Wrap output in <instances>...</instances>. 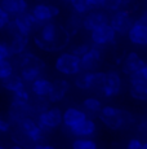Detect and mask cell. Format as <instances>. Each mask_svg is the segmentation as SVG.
Wrapping results in <instances>:
<instances>
[{
  "label": "cell",
  "mask_w": 147,
  "mask_h": 149,
  "mask_svg": "<svg viewBox=\"0 0 147 149\" xmlns=\"http://www.w3.org/2000/svg\"><path fill=\"white\" fill-rule=\"evenodd\" d=\"M70 40V33L67 29L58 26L54 22H47L40 26L38 35L34 38L36 47L47 52L59 51L67 45Z\"/></svg>",
  "instance_id": "obj_1"
},
{
  "label": "cell",
  "mask_w": 147,
  "mask_h": 149,
  "mask_svg": "<svg viewBox=\"0 0 147 149\" xmlns=\"http://www.w3.org/2000/svg\"><path fill=\"white\" fill-rule=\"evenodd\" d=\"M98 117H100L101 122L110 130H121L125 127H131L135 122L134 116L131 111L119 109L116 107H112V105L102 107Z\"/></svg>",
  "instance_id": "obj_2"
},
{
  "label": "cell",
  "mask_w": 147,
  "mask_h": 149,
  "mask_svg": "<svg viewBox=\"0 0 147 149\" xmlns=\"http://www.w3.org/2000/svg\"><path fill=\"white\" fill-rule=\"evenodd\" d=\"M54 68L59 74H63V75H67V77L78 75L81 71L80 57L74 54L72 52L61 53L56 58Z\"/></svg>",
  "instance_id": "obj_3"
},
{
  "label": "cell",
  "mask_w": 147,
  "mask_h": 149,
  "mask_svg": "<svg viewBox=\"0 0 147 149\" xmlns=\"http://www.w3.org/2000/svg\"><path fill=\"white\" fill-rule=\"evenodd\" d=\"M35 26H40V25H39V22L36 21L35 17H34L32 14L26 12L23 14L16 16L14 18H13V21H10L7 27L13 36L18 35V34L30 36V34L32 33V30Z\"/></svg>",
  "instance_id": "obj_4"
},
{
  "label": "cell",
  "mask_w": 147,
  "mask_h": 149,
  "mask_svg": "<svg viewBox=\"0 0 147 149\" xmlns=\"http://www.w3.org/2000/svg\"><path fill=\"white\" fill-rule=\"evenodd\" d=\"M62 114L63 111L57 107L48 108L44 111L39 113L38 116V123L41 128L48 132V131L56 130V128L61 127L63 125V119H62Z\"/></svg>",
  "instance_id": "obj_5"
},
{
  "label": "cell",
  "mask_w": 147,
  "mask_h": 149,
  "mask_svg": "<svg viewBox=\"0 0 147 149\" xmlns=\"http://www.w3.org/2000/svg\"><path fill=\"white\" fill-rule=\"evenodd\" d=\"M109 24L116 31V34H119V35H125V34H128L132 25L134 24V19H133L132 13L129 10L121 8V9L112 13V16L110 17Z\"/></svg>",
  "instance_id": "obj_6"
},
{
  "label": "cell",
  "mask_w": 147,
  "mask_h": 149,
  "mask_svg": "<svg viewBox=\"0 0 147 149\" xmlns=\"http://www.w3.org/2000/svg\"><path fill=\"white\" fill-rule=\"evenodd\" d=\"M116 35H117L116 31L107 22V24L90 31V40H92L93 45L104 47V45L112 44L115 42V39H116Z\"/></svg>",
  "instance_id": "obj_7"
},
{
  "label": "cell",
  "mask_w": 147,
  "mask_h": 149,
  "mask_svg": "<svg viewBox=\"0 0 147 149\" xmlns=\"http://www.w3.org/2000/svg\"><path fill=\"white\" fill-rule=\"evenodd\" d=\"M121 90H123V78H121L120 73L116 70L107 71L101 93L107 99H111V97L117 96L121 92Z\"/></svg>",
  "instance_id": "obj_8"
},
{
  "label": "cell",
  "mask_w": 147,
  "mask_h": 149,
  "mask_svg": "<svg viewBox=\"0 0 147 149\" xmlns=\"http://www.w3.org/2000/svg\"><path fill=\"white\" fill-rule=\"evenodd\" d=\"M17 126H18V127L21 128V130L23 131L27 136H29V139L31 140L32 144L41 143L44 140L45 134H47L43 128L39 126V123L36 121H34L31 117H26V118H23Z\"/></svg>",
  "instance_id": "obj_9"
},
{
  "label": "cell",
  "mask_w": 147,
  "mask_h": 149,
  "mask_svg": "<svg viewBox=\"0 0 147 149\" xmlns=\"http://www.w3.org/2000/svg\"><path fill=\"white\" fill-rule=\"evenodd\" d=\"M31 14L35 17V19L39 22V25L47 24V22H50L53 18L59 14V8L56 7V5L52 4H44V3H38V4L34 5L32 10H31Z\"/></svg>",
  "instance_id": "obj_10"
},
{
  "label": "cell",
  "mask_w": 147,
  "mask_h": 149,
  "mask_svg": "<svg viewBox=\"0 0 147 149\" xmlns=\"http://www.w3.org/2000/svg\"><path fill=\"white\" fill-rule=\"evenodd\" d=\"M80 61H81V70L95 71L100 68V65L102 64V51H101V47L92 45L88 52L80 57Z\"/></svg>",
  "instance_id": "obj_11"
},
{
  "label": "cell",
  "mask_w": 147,
  "mask_h": 149,
  "mask_svg": "<svg viewBox=\"0 0 147 149\" xmlns=\"http://www.w3.org/2000/svg\"><path fill=\"white\" fill-rule=\"evenodd\" d=\"M110 21V17L101 9H92L83 17V29L87 31H93L94 29L102 26Z\"/></svg>",
  "instance_id": "obj_12"
},
{
  "label": "cell",
  "mask_w": 147,
  "mask_h": 149,
  "mask_svg": "<svg viewBox=\"0 0 147 149\" xmlns=\"http://www.w3.org/2000/svg\"><path fill=\"white\" fill-rule=\"evenodd\" d=\"M88 118V114L85 110H81L79 108L75 107H70L62 114V119H63V127L67 130H71V128L76 127L78 125H80L83 121Z\"/></svg>",
  "instance_id": "obj_13"
},
{
  "label": "cell",
  "mask_w": 147,
  "mask_h": 149,
  "mask_svg": "<svg viewBox=\"0 0 147 149\" xmlns=\"http://www.w3.org/2000/svg\"><path fill=\"white\" fill-rule=\"evenodd\" d=\"M128 39L132 44L139 45V47H147V25L141 22L139 19L134 21L132 27L128 31Z\"/></svg>",
  "instance_id": "obj_14"
},
{
  "label": "cell",
  "mask_w": 147,
  "mask_h": 149,
  "mask_svg": "<svg viewBox=\"0 0 147 149\" xmlns=\"http://www.w3.org/2000/svg\"><path fill=\"white\" fill-rule=\"evenodd\" d=\"M131 83V96L138 101H147V81L141 77V74H134L129 77Z\"/></svg>",
  "instance_id": "obj_15"
},
{
  "label": "cell",
  "mask_w": 147,
  "mask_h": 149,
  "mask_svg": "<svg viewBox=\"0 0 147 149\" xmlns=\"http://www.w3.org/2000/svg\"><path fill=\"white\" fill-rule=\"evenodd\" d=\"M145 64L146 62L143 61L142 57L137 52H129L125 56V58H124L123 64H121V70H123V73L125 75L131 77V75L139 73Z\"/></svg>",
  "instance_id": "obj_16"
},
{
  "label": "cell",
  "mask_w": 147,
  "mask_h": 149,
  "mask_svg": "<svg viewBox=\"0 0 147 149\" xmlns=\"http://www.w3.org/2000/svg\"><path fill=\"white\" fill-rule=\"evenodd\" d=\"M69 90H70V83L66 79H57V81L53 82V88H52V92L48 96V101L53 102V104L59 102L61 100L65 99Z\"/></svg>",
  "instance_id": "obj_17"
},
{
  "label": "cell",
  "mask_w": 147,
  "mask_h": 149,
  "mask_svg": "<svg viewBox=\"0 0 147 149\" xmlns=\"http://www.w3.org/2000/svg\"><path fill=\"white\" fill-rule=\"evenodd\" d=\"M71 135L75 137H92L97 132V125L92 118H87L85 121H83L80 125H78L76 127H74L70 130Z\"/></svg>",
  "instance_id": "obj_18"
},
{
  "label": "cell",
  "mask_w": 147,
  "mask_h": 149,
  "mask_svg": "<svg viewBox=\"0 0 147 149\" xmlns=\"http://www.w3.org/2000/svg\"><path fill=\"white\" fill-rule=\"evenodd\" d=\"M0 5L7 10L10 16H19L27 12V0H1Z\"/></svg>",
  "instance_id": "obj_19"
},
{
  "label": "cell",
  "mask_w": 147,
  "mask_h": 149,
  "mask_svg": "<svg viewBox=\"0 0 147 149\" xmlns=\"http://www.w3.org/2000/svg\"><path fill=\"white\" fill-rule=\"evenodd\" d=\"M53 88V82L48 81L47 78H38L36 81H34L31 83V92L34 93L36 97H45L48 99L49 93L52 92Z\"/></svg>",
  "instance_id": "obj_20"
},
{
  "label": "cell",
  "mask_w": 147,
  "mask_h": 149,
  "mask_svg": "<svg viewBox=\"0 0 147 149\" xmlns=\"http://www.w3.org/2000/svg\"><path fill=\"white\" fill-rule=\"evenodd\" d=\"M29 36L26 35H14L9 44V51H10V54L12 56H18V54H22L26 51L27 45H29Z\"/></svg>",
  "instance_id": "obj_21"
},
{
  "label": "cell",
  "mask_w": 147,
  "mask_h": 149,
  "mask_svg": "<svg viewBox=\"0 0 147 149\" xmlns=\"http://www.w3.org/2000/svg\"><path fill=\"white\" fill-rule=\"evenodd\" d=\"M17 65L19 66V69L25 66H39L45 69V64L43 62V60L39 58L34 53H29V52H23L22 54H18Z\"/></svg>",
  "instance_id": "obj_22"
},
{
  "label": "cell",
  "mask_w": 147,
  "mask_h": 149,
  "mask_svg": "<svg viewBox=\"0 0 147 149\" xmlns=\"http://www.w3.org/2000/svg\"><path fill=\"white\" fill-rule=\"evenodd\" d=\"M93 77H94V71H84L81 70L80 73L76 75L75 78V86L79 90H92L93 87Z\"/></svg>",
  "instance_id": "obj_23"
},
{
  "label": "cell",
  "mask_w": 147,
  "mask_h": 149,
  "mask_svg": "<svg viewBox=\"0 0 147 149\" xmlns=\"http://www.w3.org/2000/svg\"><path fill=\"white\" fill-rule=\"evenodd\" d=\"M19 70H21L19 71V75L25 81V83H30L31 84L34 81L40 78L44 69L39 68V66H25V68H21Z\"/></svg>",
  "instance_id": "obj_24"
},
{
  "label": "cell",
  "mask_w": 147,
  "mask_h": 149,
  "mask_svg": "<svg viewBox=\"0 0 147 149\" xmlns=\"http://www.w3.org/2000/svg\"><path fill=\"white\" fill-rule=\"evenodd\" d=\"M3 83V87L5 88L7 91H10V92H17V91H21L25 88V81L21 78V75H17V74H13V75H10L9 78L4 79V81H1Z\"/></svg>",
  "instance_id": "obj_25"
},
{
  "label": "cell",
  "mask_w": 147,
  "mask_h": 149,
  "mask_svg": "<svg viewBox=\"0 0 147 149\" xmlns=\"http://www.w3.org/2000/svg\"><path fill=\"white\" fill-rule=\"evenodd\" d=\"M102 102H101L100 99L97 97H87L83 101V109L89 114H100L101 109H102Z\"/></svg>",
  "instance_id": "obj_26"
},
{
  "label": "cell",
  "mask_w": 147,
  "mask_h": 149,
  "mask_svg": "<svg viewBox=\"0 0 147 149\" xmlns=\"http://www.w3.org/2000/svg\"><path fill=\"white\" fill-rule=\"evenodd\" d=\"M72 149H98V145L92 137H76L71 144Z\"/></svg>",
  "instance_id": "obj_27"
},
{
  "label": "cell",
  "mask_w": 147,
  "mask_h": 149,
  "mask_svg": "<svg viewBox=\"0 0 147 149\" xmlns=\"http://www.w3.org/2000/svg\"><path fill=\"white\" fill-rule=\"evenodd\" d=\"M70 4H71L74 12L81 14V16L87 14L89 10L93 9L89 0H70Z\"/></svg>",
  "instance_id": "obj_28"
},
{
  "label": "cell",
  "mask_w": 147,
  "mask_h": 149,
  "mask_svg": "<svg viewBox=\"0 0 147 149\" xmlns=\"http://www.w3.org/2000/svg\"><path fill=\"white\" fill-rule=\"evenodd\" d=\"M14 74V66L8 58L0 60V81L9 78L10 75Z\"/></svg>",
  "instance_id": "obj_29"
},
{
  "label": "cell",
  "mask_w": 147,
  "mask_h": 149,
  "mask_svg": "<svg viewBox=\"0 0 147 149\" xmlns=\"http://www.w3.org/2000/svg\"><path fill=\"white\" fill-rule=\"evenodd\" d=\"M80 27H83V17L79 13H74L71 17L67 21V29H69V33H76Z\"/></svg>",
  "instance_id": "obj_30"
},
{
  "label": "cell",
  "mask_w": 147,
  "mask_h": 149,
  "mask_svg": "<svg viewBox=\"0 0 147 149\" xmlns=\"http://www.w3.org/2000/svg\"><path fill=\"white\" fill-rule=\"evenodd\" d=\"M13 140L17 143V144H19V145H23V147H29V145H34L32 143H31V140L29 139V136L26 135V134L23 132V131L21 130V128L17 126V130L13 132Z\"/></svg>",
  "instance_id": "obj_31"
},
{
  "label": "cell",
  "mask_w": 147,
  "mask_h": 149,
  "mask_svg": "<svg viewBox=\"0 0 147 149\" xmlns=\"http://www.w3.org/2000/svg\"><path fill=\"white\" fill-rule=\"evenodd\" d=\"M104 79H106V73L103 71H94V77H93V91H98L101 92L102 91V87L104 84Z\"/></svg>",
  "instance_id": "obj_32"
},
{
  "label": "cell",
  "mask_w": 147,
  "mask_h": 149,
  "mask_svg": "<svg viewBox=\"0 0 147 149\" xmlns=\"http://www.w3.org/2000/svg\"><path fill=\"white\" fill-rule=\"evenodd\" d=\"M30 100H31L30 93L26 88H23V90H21V91H17V92L13 93V101L19 102V104H29V102H31Z\"/></svg>",
  "instance_id": "obj_33"
},
{
  "label": "cell",
  "mask_w": 147,
  "mask_h": 149,
  "mask_svg": "<svg viewBox=\"0 0 147 149\" xmlns=\"http://www.w3.org/2000/svg\"><path fill=\"white\" fill-rule=\"evenodd\" d=\"M124 5V0H104L103 3V9L109 10V12H116L121 9Z\"/></svg>",
  "instance_id": "obj_34"
},
{
  "label": "cell",
  "mask_w": 147,
  "mask_h": 149,
  "mask_svg": "<svg viewBox=\"0 0 147 149\" xmlns=\"http://www.w3.org/2000/svg\"><path fill=\"white\" fill-rule=\"evenodd\" d=\"M90 47H92V45H89L88 43H81V44L75 45V47L72 48V51H71V52H72L74 54H76V56L81 57V56H84V54H85L87 52H88Z\"/></svg>",
  "instance_id": "obj_35"
},
{
  "label": "cell",
  "mask_w": 147,
  "mask_h": 149,
  "mask_svg": "<svg viewBox=\"0 0 147 149\" xmlns=\"http://www.w3.org/2000/svg\"><path fill=\"white\" fill-rule=\"evenodd\" d=\"M10 21H12V19H10V14L0 5V29L7 27Z\"/></svg>",
  "instance_id": "obj_36"
},
{
  "label": "cell",
  "mask_w": 147,
  "mask_h": 149,
  "mask_svg": "<svg viewBox=\"0 0 147 149\" xmlns=\"http://www.w3.org/2000/svg\"><path fill=\"white\" fill-rule=\"evenodd\" d=\"M126 149H143V143L138 137H133L126 144Z\"/></svg>",
  "instance_id": "obj_37"
},
{
  "label": "cell",
  "mask_w": 147,
  "mask_h": 149,
  "mask_svg": "<svg viewBox=\"0 0 147 149\" xmlns=\"http://www.w3.org/2000/svg\"><path fill=\"white\" fill-rule=\"evenodd\" d=\"M10 56H12V54H10V51H9V45L0 42V60L9 58Z\"/></svg>",
  "instance_id": "obj_38"
},
{
  "label": "cell",
  "mask_w": 147,
  "mask_h": 149,
  "mask_svg": "<svg viewBox=\"0 0 147 149\" xmlns=\"http://www.w3.org/2000/svg\"><path fill=\"white\" fill-rule=\"evenodd\" d=\"M92 4L93 9H103V3L104 0H89Z\"/></svg>",
  "instance_id": "obj_39"
},
{
  "label": "cell",
  "mask_w": 147,
  "mask_h": 149,
  "mask_svg": "<svg viewBox=\"0 0 147 149\" xmlns=\"http://www.w3.org/2000/svg\"><path fill=\"white\" fill-rule=\"evenodd\" d=\"M32 149H56L53 145L49 144H41V143H38V144H34Z\"/></svg>",
  "instance_id": "obj_40"
},
{
  "label": "cell",
  "mask_w": 147,
  "mask_h": 149,
  "mask_svg": "<svg viewBox=\"0 0 147 149\" xmlns=\"http://www.w3.org/2000/svg\"><path fill=\"white\" fill-rule=\"evenodd\" d=\"M139 74H141V77H142L143 79H146V81H147V62H146L145 65H143V68L141 69Z\"/></svg>",
  "instance_id": "obj_41"
},
{
  "label": "cell",
  "mask_w": 147,
  "mask_h": 149,
  "mask_svg": "<svg viewBox=\"0 0 147 149\" xmlns=\"http://www.w3.org/2000/svg\"><path fill=\"white\" fill-rule=\"evenodd\" d=\"M138 19H139L141 22H143V24H146V25H147V13L145 12V13L142 14V16L139 17V18H138Z\"/></svg>",
  "instance_id": "obj_42"
},
{
  "label": "cell",
  "mask_w": 147,
  "mask_h": 149,
  "mask_svg": "<svg viewBox=\"0 0 147 149\" xmlns=\"http://www.w3.org/2000/svg\"><path fill=\"white\" fill-rule=\"evenodd\" d=\"M9 149H27L26 147H23V145H19V144H16L13 145V147H10Z\"/></svg>",
  "instance_id": "obj_43"
},
{
  "label": "cell",
  "mask_w": 147,
  "mask_h": 149,
  "mask_svg": "<svg viewBox=\"0 0 147 149\" xmlns=\"http://www.w3.org/2000/svg\"><path fill=\"white\" fill-rule=\"evenodd\" d=\"M143 149H147V141L143 143Z\"/></svg>",
  "instance_id": "obj_44"
},
{
  "label": "cell",
  "mask_w": 147,
  "mask_h": 149,
  "mask_svg": "<svg viewBox=\"0 0 147 149\" xmlns=\"http://www.w3.org/2000/svg\"><path fill=\"white\" fill-rule=\"evenodd\" d=\"M61 1H65V3H70V0H61Z\"/></svg>",
  "instance_id": "obj_45"
},
{
  "label": "cell",
  "mask_w": 147,
  "mask_h": 149,
  "mask_svg": "<svg viewBox=\"0 0 147 149\" xmlns=\"http://www.w3.org/2000/svg\"><path fill=\"white\" fill-rule=\"evenodd\" d=\"M0 149H5L4 147H3V145H0Z\"/></svg>",
  "instance_id": "obj_46"
},
{
  "label": "cell",
  "mask_w": 147,
  "mask_h": 149,
  "mask_svg": "<svg viewBox=\"0 0 147 149\" xmlns=\"http://www.w3.org/2000/svg\"><path fill=\"white\" fill-rule=\"evenodd\" d=\"M38 1H39V3H43V1H44V0H38Z\"/></svg>",
  "instance_id": "obj_47"
},
{
  "label": "cell",
  "mask_w": 147,
  "mask_h": 149,
  "mask_svg": "<svg viewBox=\"0 0 147 149\" xmlns=\"http://www.w3.org/2000/svg\"><path fill=\"white\" fill-rule=\"evenodd\" d=\"M146 130H147V125H146Z\"/></svg>",
  "instance_id": "obj_48"
},
{
  "label": "cell",
  "mask_w": 147,
  "mask_h": 149,
  "mask_svg": "<svg viewBox=\"0 0 147 149\" xmlns=\"http://www.w3.org/2000/svg\"><path fill=\"white\" fill-rule=\"evenodd\" d=\"M146 13H147V8H146Z\"/></svg>",
  "instance_id": "obj_49"
}]
</instances>
